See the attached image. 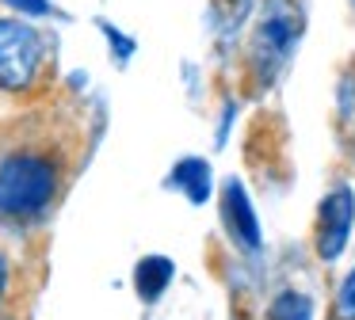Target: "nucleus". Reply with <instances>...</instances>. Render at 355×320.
Segmentation results:
<instances>
[{
	"instance_id": "nucleus-1",
	"label": "nucleus",
	"mask_w": 355,
	"mask_h": 320,
	"mask_svg": "<svg viewBox=\"0 0 355 320\" xmlns=\"http://www.w3.org/2000/svg\"><path fill=\"white\" fill-rule=\"evenodd\" d=\"M58 190V168L42 152H8L0 160V213L39 217Z\"/></svg>"
},
{
	"instance_id": "nucleus-2",
	"label": "nucleus",
	"mask_w": 355,
	"mask_h": 320,
	"mask_svg": "<svg viewBox=\"0 0 355 320\" xmlns=\"http://www.w3.org/2000/svg\"><path fill=\"white\" fill-rule=\"evenodd\" d=\"M298 35H302L298 8L291 0H263L256 38H252V69L263 84H271V76L286 65V57L298 46Z\"/></svg>"
},
{
	"instance_id": "nucleus-3",
	"label": "nucleus",
	"mask_w": 355,
	"mask_h": 320,
	"mask_svg": "<svg viewBox=\"0 0 355 320\" xmlns=\"http://www.w3.org/2000/svg\"><path fill=\"white\" fill-rule=\"evenodd\" d=\"M42 61V42L27 23L0 19V88L24 91Z\"/></svg>"
},
{
	"instance_id": "nucleus-4",
	"label": "nucleus",
	"mask_w": 355,
	"mask_h": 320,
	"mask_svg": "<svg viewBox=\"0 0 355 320\" xmlns=\"http://www.w3.org/2000/svg\"><path fill=\"white\" fill-rule=\"evenodd\" d=\"M352 229H355V190L347 183H340L321 198V210H317V256L324 263H336L344 256L347 240H352Z\"/></svg>"
},
{
	"instance_id": "nucleus-5",
	"label": "nucleus",
	"mask_w": 355,
	"mask_h": 320,
	"mask_svg": "<svg viewBox=\"0 0 355 320\" xmlns=\"http://www.w3.org/2000/svg\"><path fill=\"white\" fill-rule=\"evenodd\" d=\"M222 217H225L230 236L245 251L260 248V221H256V210H252V202H248L241 179H225L222 183Z\"/></svg>"
},
{
	"instance_id": "nucleus-6",
	"label": "nucleus",
	"mask_w": 355,
	"mask_h": 320,
	"mask_svg": "<svg viewBox=\"0 0 355 320\" xmlns=\"http://www.w3.org/2000/svg\"><path fill=\"white\" fill-rule=\"evenodd\" d=\"M172 278H176V267L164 256H146L134 267V290L141 294V301H157V297L168 290Z\"/></svg>"
},
{
	"instance_id": "nucleus-7",
	"label": "nucleus",
	"mask_w": 355,
	"mask_h": 320,
	"mask_svg": "<svg viewBox=\"0 0 355 320\" xmlns=\"http://www.w3.org/2000/svg\"><path fill=\"white\" fill-rule=\"evenodd\" d=\"M172 183L184 187V195L191 198L195 206L207 202V198H210V164H207V160H199V157L180 160V164L172 168Z\"/></svg>"
},
{
	"instance_id": "nucleus-8",
	"label": "nucleus",
	"mask_w": 355,
	"mask_h": 320,
	"mask_svg": "<svg viewBox=\"0 0 355 320\" xmlns=\"http://www.w3.org/2000/svg\"><path fill=\"white\" fill-rule=\"evenodd\" d=\"M268 320H313V301H309L302 290H283V294L271 301Z\"/></svg>"
},
{
	"instance_id": "nucleus-9",
	"label": "nucleus",
	"mask_w": 355,
	"mask_h": 320,
	"mask_svg": "<svg viewBox=\"0 0 355 320\" xmlns=\"http://www.w3.org/2000/svg\"><path fill=\"white\" fill-rule=\"evenodd\" d=\"M336 317L355 320V267L344 274V282H340V290H336Z\"/></svg>"
},
{
	"instance_id": "nucleus-10",
	"label": "nucleus",
	"mask_w": 355,
	"mask_h": 320,
	"mask_svg": "<svg viewBox=\"0 0 355 320\" xmlns=\"http://www.w3.org/2000/svg\"><path fill=\"white\" fill-rule=\"evenodd\" d=\"M16 8H24V12H35V15H42V12H50V4L46 0H12Z\"/></svg>"
},
{
	"instance_id": "nucleus-11",
	"label": "nucleus",
	"mask_w": 355,
	"mask_h": 320,
	"mask_svg": "<svg viewBox=\"0 0 355 320\" xmlns=\"http://www.w3.org/2000/svg\"><path fill=\"white\" fill-rule=\"evenodd\" d=\"M4 286H8V263H4V256H0V297H4Z\"/></svg>"
}]
</instances>
